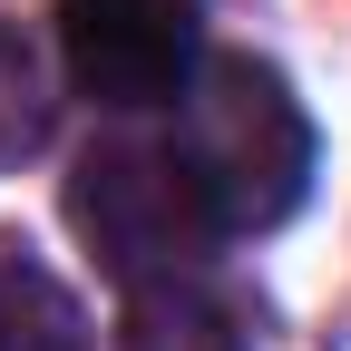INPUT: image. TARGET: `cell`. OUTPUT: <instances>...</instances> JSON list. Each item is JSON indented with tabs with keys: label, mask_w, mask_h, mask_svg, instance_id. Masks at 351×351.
Returning <instances> with one entry per match:
<instances>
[{
	"label": "cell",
	"mask_w": 351,
	"mask_h": 351,
	"mask_svg": "<svg viewBox=\"0 0 351 351\" xmlns=\"http://www.w3.org/2000/svg\"><path fill=\"white\" fill-rule=\"evenodd\" d=\"M176 156H186L205 215L225 234H263L313 195V117L263 59H205L176 108Z\"/></svg>",
	"instance_id": "1"
},
{
	"label": "cell",
	"mask_w": 351,
	"mask_h": 351,
	"mask_svg": "<svg viewBox=\"0 0 351 351\" xmlns=\"http://www.w3.org/2000/svg\"><path fill=\"white\" fill-rule=\"evenodd\" d=\"M69 225L88 234V254L137 293L166 274H195V263L225 244V225L205 215L176 137H98L69 176Z\"/></svg>",
	"instance_id": "2"
},
{
	"label": "cell",
	"mask_w": 351,
	"mask_h": 351,
	"mask_svg": "<svg viewBox=\"0 0 351 351\" xmlns=\"http://www.w3.org/2000/svg\"><path fill=\"white\" fill-rule=\"evenodd\" d=\"M205 0H59L69 88L98 108H166L205 69Z\"/></svg>",
	"instance_id": "3"
},
{
	"label": "cell",
	"mask_w": 351,
	"mask_h": 351,
	"mask_svg": "<svg viewBox=\"0 0 351 351\" xmlns=\"http://www.w3.org/2000/svg\"><path fill=\"white\" fill-rule=\"evenodd\" d=\"M127 351H244V322L195 274H166L127 293Z\"/></svg>",
	"instance_id": "4"
},
{
	"label": "cell",
	"mask_w": 351,
	"mask_h": 351,
	"mask_svg": "<svg viewBox=\"0 0 351 351\" xmlns=\"http://www.w3.org/2000/svg\"><path fill=\"white\" fill-rule=\"evenodd\" d=\"M0 351H88V322L49 263L0 244Z\"/></svg>",
	"instance_id": "5"
},
{
	"label": "cell",
	"mask_w": 351,
	"mask_h": 351,
	"mask_svg": "<svg viewBox=\"0 0 351 351\" xmlns=\"http://www.w3.org/2000/svg\"><path fill=\"white\" fill-rule=\"evenodd\" d=\"M39 137H49V69H39L29 29L0 10V176L20 156H39Z\"/></svg>",
	"instance_id": "6"
}]
</instances>
